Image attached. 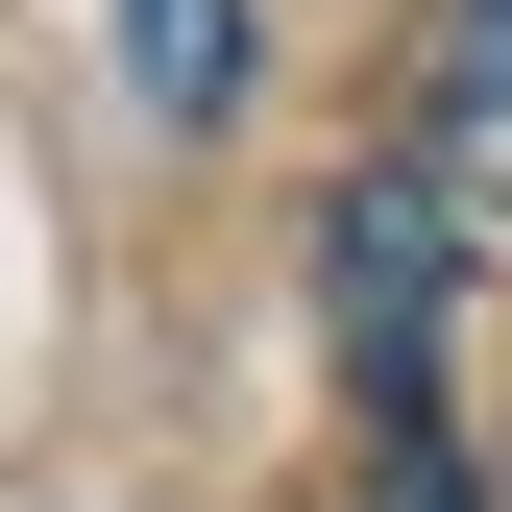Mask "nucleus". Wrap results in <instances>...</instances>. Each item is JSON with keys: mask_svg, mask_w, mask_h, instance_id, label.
Returning a JSON list of instances; mask_svg holds the SVG:
<instances>
[{"mask_svg": "<svg viewBox=\"0 0 512 512\" xmlns=\"http://www.w3.org/2000/svg\"><path fill=\"white\" fill-rule=\"evenodd\" d=\"M439 244H464L439 171H342V196H317V293H342V366L391 415H439Z\"/></svg>", "mask_w": 512, "mask_h": 512, "instance_id": "f257e3e1", "label": "nucleus"}, {"mask_svg": "<svg viewBox=\"0 0 512 512\" xmlns=\"http://www.w3.org/2000/svg\"><path fill=\"white\" fill-rule=\"evenodd\" d=\"M415 171L464 220H512V0H439V74H415Z\"/></svg>", "mask_w": 512, "mask_h": 512, "instance_id": "f03ea898", "label": "nucleus"}, {"mask_svg": "<svg viewBox=\"0 0 512 512\" xmlns=\"http://www.w3.org/2000/svg\"><path fill=\"white\" fill-rule=\"evenodd\" d=\"M122 98H147V122H220L244 98V0H122Z\"/></svg>", "mask_w": 512, "mask_h": 512, "instance_id": "7ed1b4c3", "label": "nucleus"}, {"mask_svg": "<svg viewBox=\"0 0 512 512\" xmlns=\"http://www.w3.org/2000/svg\"><path fill=\"white\" fill-rule=\"evenodd\" d=\"M366 512H488V464H464L439 415H391V488H366Z\"/></svg>", "mask_w": 512, "mask_h": 512, "instance_id": "20e7f679", "label": "nucleus"}]
</instances>
